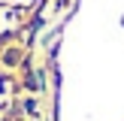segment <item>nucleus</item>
Returning <instances> with one entry per match:
<instances>
[{"mask_svg":"<svg viewBox=\"0 0 124 121\" xmlns=\"http://www.w3.org/2000/svg\"><path fill=\"white\" fill-rule=\"evenodd\" d=\"M18 58H21L18 52H6V54H3V60H6V64H18Z\"/></svg>","mask_w":124,"mask_h":121,"instance_id":"nucleus-1","label":"nucleus"}]
</instances>
